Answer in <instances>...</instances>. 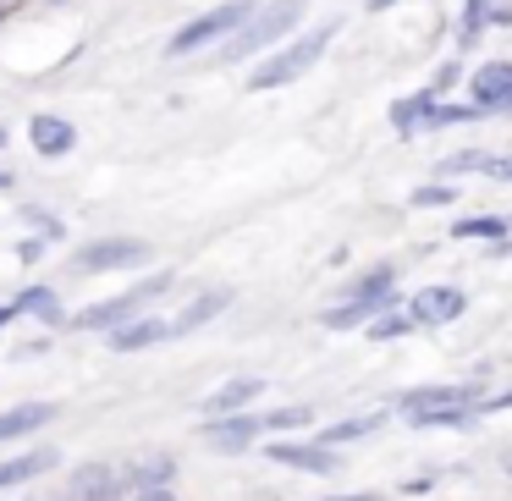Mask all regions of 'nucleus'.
I'll return each mask as SVG.
<instances>
[{"instance_id": "obj_1", "label": "nucleus", "mask_w": 512, "mask_h": 501, "mask_svg": "<svg viewBox=\"0 0 512 501\" xmlns=\"http://www.w3.org/2000/svg\"><path fill=\"white\" fill-rule=\"evenodd\" d=\"M342 34V23H320V28H309V34H298V39H287V45L276 50V56L270 61H259L254 67V78H248V89L254 94H265V89H287V83H298L303 72L314 67V61L325 56V50H331V39Z\"/></svg>"}, {"instance_id": "obj_2", "label": "nucleus", "mask_w": 512, "mask_h": 501, "mask_svg": "<svg viewBox=\"0 0 512 501\" xmlns=\"http://www.w3.org/2000/svg\"><path fill=\"white\" fill-rule=\"evenodd\" d=\"M303 12H309V0H270V6H254V17H248L232 39H221V61H248V56H259V50L281 45V39L303 23Z\"/></svg>"}, {"instance_id": "obj_3", "label": "nucleus", "mask_w": 512, "mask_h": 501, "mask_svg": "<svg viewBox=\"0 0 512 501\" xmlns=\"http://www.w3.org/2000/svg\"><path fill=\"white\" fill-rule=\"evenodd\" d=\"M254 6L259 0H221L215 12H204V17H193L182 34H171V56H193V50H210V45H221V39H232L237 28L254 17Z\"/></svg>"}, {"instance_id": "obj_4", "label": "nucleus", "mask_w": 512, "mask_h": 501, "mask_svg": "<svg viewBox=\"0 0 512 501\" xmlns=\"http://www.w3.org/2000/svg\"><path fill=\"white\" fill-rule=\"evenodd\" d=\"M171 287V270H155V276L144 281V287H133V292H122V298H111V303H94V309H83L72 325H83V331H116V325H127L138 309H144L149 298H160V292Z\"/></svg>"}, {"instance_id": "obj_5", "label": "nucleus", "mask_w": 512, "mask_h": 501, "mask_svg": "<svg viewBox=\"0 0 512 501\" xmlns=\"http://www.w3.org/2000/svg\"><path fill=\"white\" fill-rule=\"evenodd\" d=\"M78 270H138L149 265V243H138V237H105V243H89L78 259H72Z\"/></svg>"}, {"instance_id": "obj_6", "label": "nucleus", "mask_w": 512, "mask_h": 501, "mask_svg": "<svg viewBox=\"0 0 512 501\" xmlns=\"http://www.w3.org/2000/svg\"><path fill=\"white\" fill-rule=\"evenodd\" d=\"M463 309H468V298L457 287H424V292H413L408 320L413 325H452Z\"/></svg>"}, {"instance_id": "obj_7", "label": "nucleus", "mask_w": 512, "mask_h": 501, "mask_svg": "<svg viewBox=\"0 0 512 501\" xmlns=\"http://www.w3.org/2000/svg\"><path fill=\"white\" fill-rule=\"evenodd\" d=\"M468 94H474L479 111H507L512 105V61H485L468 78Z\"/></svg>"}, {"instance_id": "obj_8", "label": "nucleus", "mask_w": 512, "mask_h": 501, "mask_svg": "<svg viewBox=\"0 0 512 501\" xmlns=\"http://www.w3.org/2000/svg\"><path fill=\"white\" fill-rule=\"evenodd\" d=\"M391 303H397V292H391V287H380V292H347V303L325 309V325H331V331H347V325H364V320H375V314H386Z\"/></svg>"}, {"instance_id": "obj_9", "label": "nucleus", "mask_w": 512, "mask_h": 501, "mask_svg": "<svg viewBox=\"0 0 512 501\" xmlns=\"http://www.w3.org/2000/svg\"><path fill=\"white\" fill-rule=\"evenodd\" d=\"M259 435V419H248V413H215V424L204 430V441L215 446V452H248Z\"/></svg>"}, {"instance_id": "obj_10", "label": "nucleus", "mask_w": 512, "mask_h": 501, "mask_svg": "<svg viewBox=\"0 0 512 501\" xmlns=\"http://www.w3.org/2000/svg\"><path fill=\"white\" fill-rule=\"evenodd\" d=\"M28 144H34V155L61 160L78 144V133H72V122H61V116H34V122H28Z\"/></svg>"}, {"instance_id": "obj_11", "label": "nucleus", "mask_w": 512, "mask_h": 501, "mask_svg": "<svg viewBox=\"0 0 512 501\" xmlns=\"http://www.w3.org/2000/svg\"><path fill=\"white\" fill-rule=\"evenodd\" d=\"M160 342H171V320H127V325H116L111 331V347L116 353H144V347H160Z\"/></svg>"}, {"instance_id": "obj_12", "label": "nucleus", "mask_w": 512, "mask_h": 501, "mask_svg": "<svg viewBox=\"0 0 512 501\" xmlns=\"http://www.w3.org/2000/svg\"><path fill=\"white\" fill-rule=\"evenodd\" d=\"M270 457H276L281 468H303V474H336V457H331V446H298V441H276V446H270Z\"/></svg>"}, {"instance_id": "obj_13", "label": "nucleus", "mask_w": 512, "mask_h": 501, "mask_svg": "<svg viewBox=\"0 0 512 501\" xmlns=\"http://www.w3.org/2000/svg\"><path fill=\"white\" fill-rule=\"evenodd\" d=\"M56 419V402H23V408L0 413V441H17V435H34Z\"/></svg>"}, {"instance_id": "obj_14", "label": "nucleus", "mask_w": 512, "mask_h": 501, "mask_svg": "<svg viewBox=\"0 0 512 501\" xmlns=\"http://www.w3.org/2000/svg\"><path fill=\"white\" fill-rule=\"evenodd\" d=\"M265 391V380H254V375H237V380H226L221 391H215L210 402H204V413H243L248 402Z\"/></svg>"}, {"instance_id": "obj_15", "label": "nucleus", "mask_w": 512, "mask_h": 501, "mask_svg": "<svg viewBox=\"0 0 512 501\" xmlns=\"http://www.w3.org/2000/svg\"><path fill=\"white\" fill-rule=\"evenodd\" d=\"M232 309V292H204L199 303H188V309L171 320V336H182V331H199V325H210L215 314H226Z\"/></svg>"}, {"instance_id": "obj_16", "label": "nucleus", "mask_w": 512, "mask_h": 501, "mask_svg": "<svg viewBox=\"0 0 512 501\" xmlns=\"http://www.w3.org/2000/svg\"><path fill=\"white\" fill-rule=\"evenodd\" d=\"M45 468H56V452H23V457H6V463H0V490L28 485V479L45 474Z\"/></svg>"}, {"instance_id": "obj_17", "label": "nucleus", "mask_w": 512, "mask_h": 501, "mask_svg": "<svg viewBox=\"0 0 512 501\" xmlns=\"http://www.w3.org/2000/svg\"><path fill=\"white\" fill-rule=\"evenodd\" d=\"M12 314H39L45 325H61L67 320V309H61V298L50 287H28V292H17L12 298Z\"/></svg>"}, {"instance_id": "obj_18", "label": "nucleus", "mask_w": 512, "mask_h": 501, "mask_svg": "<svg viewBox=\"0 0 512 501\" xmlns=\"http://www.w3.org/2000/svg\"><path fill=\"white\" fill-rule=\"evenodd\" d=\"M446 402H474V391L468 386H424V391H408L402 397V413H424V408H446Z\"/></svg>"}, {"instance_id": "obj_19", "label": "nucleus", "mask_w": 512, "mask_h": 501, "mask_svg": "<svg viewBox=\"0 0 512 501\" xmlns=\"http://www.w3.org/2000/svg\"><path fill=\"white\" fill-rule=\"evenodd\" d=\"M485 23H496V6L490 0H463V23H457V50H468L479 34H485Z\"/></svg>"}, {"instance_id": "obj_20", "label": "nucleus", "mask_w": 512, "mask_h": 501, "mask_svg": "<svg viewBox=\"0 0 512 501\" xmlns=\"http://www.w3.org/2000/svg\"><path fill=\"white\" fill-rule=\"evenodd\" d=\"M430 100H435L430 89H424V94H408V100H397V105H391V127H397V133H413V127L424 122V105H430Z\"/></svg>"}, {"instance_id": "obj_21", "label": "nucleus", "mask_w": 512, "mask_h": 501, "mask_svg": "<svg viewBox=\"0 0 512 501\" xmlns=\"http://www.w3.org/2000/svg\"><path fill=\"white\" fill-rule=\"evenodd\" d=\"M369 430H380V419L369 413V419H342L331 424V430H320V446H342V441H364Z\"/></svg>"}, {"instance_id": "obj_22", "label": "nucleus", "mask_w": 512, "mask_h": 501, "mask_svg": "<svg viewBox=\"0 0 512 501\" xmlns=\"http://www.w3.org/2000/svg\"><path fill=\"white\" fill-rule=\"evenodd\" d=\"M408 325H413L408 314H391V309H386L375 325H369V342H397V336H408Z\"/></svg>"}, {"instance_id": "obj_23", "label": "nucleus", "mask_w": 512, "mask_h": 501, "mask_svg": "<svg viewBox=\"0 0 512 501\" xmlns=\"http://www.w3.org/2000/svg\"><path fill=\"white\" fill-rule=\"evenodd\" d=\"M496 160L490 155H479V149H468V155H452V160H441L435 171H446V177H457V171H490Z\"/></svg>"}, {"instance_id": "obj_24", "label": "nucleus", "mask_w": 512, "mask_h": 501, "mask_svg": "<svg viewBox=\"0 0 512 501\" xmlns=\"http://www.w3.org/2000/svg\"><path fill=\"white\" fill-rule=\"evenodd\" d=\"M457 237H507V221L479 215V221H457Z\"/></svg>"}, {"instance_id": "obj_25", "label": "nucleus", "mask_w": 512, "mask_h": 501, "mask_svg": "<svg viewBox=\"0 0 512 501\" xmlns=\"http://www.w3.org/2000/svg\"><path fill=\"white\" fill-rule=\"evenodd\" d=\"M292 424H309V408H281L270 419H259V430H292Z\"/></svg>"}, {"instance_id": "obj_26", "label": "nucleus", "mask_w": 512, "mask_h": 501, "mask_svg": "<svg viewBox=\"0 0 512 501\" xmlns=\"http://www.w3.org/2000/svg\"><path fill=\"white\" fill-rule=\"evenodd\" d=\"M457 78H463V67H457V61H441V72H435V83H430V94H435V100H441V94L446 89H452V83Z\"/></svg>"}, {"instance_id": "obj_27", "label": "nucleus", "mask_w": 512, "mask_h": 501, "mask_svg": "<svg viewBox=\"0 0 512 501\" xmlns=\"http://www.w3.org/2000/svg\"><path fill=\"white\" fill-rule=\"evenodd\" d=\"M452 199H457L452 188H419V193H413V204H419V210H430V204H452Z\"/></svg>"}, {"instance_id": "obj_28", "label": "nucleus", "mask_w": 512, "mask_h": 501, "mask_svg": "<svg viewBox=\"0 0 512 501\" xmlns=\"http://www.w3.org/2000/svg\"><path fill=\"white\" fill-rule=\"evenodd\" d=\"M17 259H23V265H34V259H45V243H39V237H28V243H17Z\"/></svg>"}, {"instance_id": "obj_29", "label": "nucleus", "mask_w": 512, "mask_h": 501, "mask_svg": "<svg viewBox=\"0 0 512 501\" xmlns=\"http://www.w3.org/2000/svg\"><path fill=\"white\" fill-rule=\"evenodd\" d=\"M23 215H28V221H34V226H39V232H45V237H61V226L50 221V215H39V210H23Z\"/></svg>"}, {"instance_id": "obj_30", "label": "nucleus", "mask_w": 512, "mask_h": 501, "mask_svg": "<svg viewBox=\"0 0 512 501\" xmlns=\"http://www.w3.org/2000/svg\"><path fill=\"white\" fill-rule=\"evenodd\" d=\"M490 177H507L512 182V160H496V166H490Z\"/></svg>"}, {"instance_id": "obj_31", "label": "nucleus", "mask_w": 512, "mask_h": 501, "mask_svg": "<svg viewBox=\"0 0 512 501\" xmlns=\"http://www.w3.org/2000/svg\"><path fill=\"white\" fill-rule=\"evenodd\" d=\"M369 12H386V6H397V0H364Z\"/></svg>"}, {"instance_id": "obj_32", "label": "nucleus", "mask_w": 512, "mask_h": 501, "mask_svg": "<svg viewBox=\"0 0 512 501\" xmlns=\"http://www.w3.org/2000/svg\"><path fill=\"white\" fill-rule=\"evenodd\" d=\"M342 501H375V496H342Z\"/></svg>"}, {"instance_id": "obj_33", "label": "nucleus", "mask_w": 512, "mask_h": 501, "mask_svg": "<svg viewBox=\"0 0 512 501\" xmlns=\"http://www.w3.org/2000/svg\"><path fill=\"white\" fill-rule=\"evenodd\" d=\"M144 501H171V496H160V490H155V496H144Z\"/></svg>"}, {"instance_id": "obj_34", "label": "nucleus", "mask_w": 512, "mask_h": 501, "mask_svg": "<svg viewBox=\"0 0 512 501\" xmlns=\"http://www.w3.org/2000/svg\"><path fill=\"white\" fill-rule=\"evenodd\" d=\"M6 320H12V309H0V325H6Z\"/></svg>"}, {"instance_id": "obj_35", "label": "nucleus", "mask_w": 512, "mask_h": 501, "mask_svg": "<svg viewBox=\"0 0 512 501\" xmlns=\"http://www.w3.org/2000/svg\"><path fill=\"white\" fill-rule=\"evenodd\" d=\"M6 182H12V177H6V171H0V188H6Z\"/></svg>"}, {"instance_id": "obj_36", "label": "nucleus", "mask_w": 512, "mask_h": 501, "mask_svg": "<svg viewBox=\"0 0 512 501\" xmlns=\"http://www.w3.org/2000/svg\"><path fill=\"white\" fill-rule=\"evenodd\" d=\"M0 144H6V133H0Z\"/></svg>"}, {"instance_id": "obj_37", "label": "nucleus", "mask_w": 512, "mask_h": 501, "mask_svg": "<svg viewBox=\"0 0 512 501\" xmlns=\"http://www.w3.org/2000/svg\"><path fill=\"white\" fill-rule=\"evenodd\" d=\"M507 111H512V105H507Z\"/></svg>"}]
</instances>
